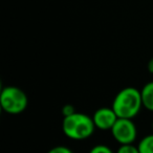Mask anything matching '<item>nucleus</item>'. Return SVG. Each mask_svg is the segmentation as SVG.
<instances>
[{"label":"nucleus","mask_w":153,"mask_h":153,"mask_svg":"<svg viewBox=\"0 0 153 153\" xmlns=\"http://www.w3.org/2000/svg\"><path fill=\"white\" fill-rule=\"evenodd\" d=\"M111 107L119 119L132 120L143 107L140 90L134 87L123 88L114 97Z\"/></svg>","instance_id":"f257e3e1"},{"label":"nucleus","mask_w":153,"mask_h":153,"mask_svg":"<svg viewBox=\"0 0 153 153\" xmlns=\"http://www.w3.org/2000/svg\"><path fill=\"white\" fill-rule=\"evenodd\" d=\"M63 133L74 140H83L90 137L96 130L94 120L85 113L76 112L70 117H66L62 122Z\"/></svg>","instance_id":"f03ea898"},{"label":"nucleus","mask_w":153,"mask_h":153,"mask_svg":"<svg viewBox=\"0 0 153 153\" xmlns=\"http://www.w3.org/2000/svg\"><path fill=\"white\" fill-rule=\"evenodd\" d=\"M28 99L22 89L16 86L3 87L0 94V106L9 114H19L26 109Z\"/></svg>","instance_id":"7ed1b4c3"},{"label":"nucleus","mask_w":153,"mask_h":153,"mask_svg":"<svg viewBox=\"0 0 153 153\" xmlns=\"http://www.w3.org/2000/svg\"><path fill=\"white\" fill-rule=\"evenodd\" d=\"M110 131L113 138L121 145L133 144L137 135L135 124L129 119H117Z\"/></svg>","instance_id":"20e7f679"},{"label":"nucleus","mask_w":153,"mask_h":153,"mask_svg":"<svg viewBox=\"0 0 153 153\" xmlns=\"http://www.w3.org/2000/svg\"><path fill=\"white\" fill-rule=\"evenodd\" d=\"M117 115L115 114L112 107H102L96 110L92 115V120L96 128L101 130H111L117 121Z\"/></svg>","instance_id":"39448f33"},{"label":"nucleus","mask_w":153,"mask_h":153,"mask_svg":"<svg viewBox=\"0 0 153 153\" xmlns=\"http://www.w3.org/2000/svg\"><path fill=\"white\" fill-rule=\"evenodd\" d=\"M143 107L149 111H153V81L148 82L140 90Z\"/></svg>","instance_id":"423d86ee"},{"label":"nucleus","mask_w":153,"mask_h":153,"mask_svg":"<svg viewBox=\"0 0 153 153\" xmlns=\"http://www.w3.org/2000/svg\"><path fill=\"white\" fill-rule=\"evenodd\" d=\"M137 148L140 153H153V133L143 137L138 143Z\"/></svg>","instance_id":"0eeeda50"},{"label":"nucleus","mask_w":153,"mask_h":153,"mask_svg":"<svg viewBox=\"0 0 153 153\" xmlns=\"http://www.w3.org/2000/svg\"><path fill=\"white\" fill-rule=\"evenodd\" d=\"M117 153H140L138 148L133 146L132 144L129 145H121L119 149H117Z\"/></svg>","instance_id":"6e6552de"},{"label":"nucleus","mask_w":153,"mask_h":153,"mask_svg":"<svg viewBox=\"0 0 153 153\" xmlns=\"http://www.w3.org/2000/svg\"><path fill=\"white\" fill-rule=\"evenodd\" d=\"M89 153H113V152L106 145H96V146L90 149Z\"/></svg>","instance_id":"1a4fd4ad"},{"label":"nucleus","mask_w":153,"mask_h":153,"mask_svg":"<svg viewBox=\"0 0 153 153\" xmlns=\"http://www.w3.org/2000/svg\"><path fill=\"white\" fill-rule=\"evenodd\" d=\"M76 111V109H74V106H72L71 104H66L63 106V108H62V114H63L64 117H70V115L74 114Z\"/></svg>","instance_id":"9d476101"},{"label":"nucleus","mask_w":153,"mask_h":153,"mask_svg":"<svg viewBox=\"0 0 153 153\" xmlns=\"http://www.w3.org/2000/svg\"><path fill=\"white\" fill-rule=\"evenodd\" d=\"M47 153H72V151L65 146H56L51 148Z\"/></svg>","instance_id":"9b49d317"},{"label":"nucleus","mask_w":153,"mask_h":153,"mask_svg":"<svg viewBox=\"0 0 153 153\" xmlns=\"http://www.w3.org/2000/svg\"><path fill=\"white\" fill-rule=\"evenodd\" d=\"M147 68H148V71L153 74V58H151L148 62V65H147Z\"/></svg>","instance_id":"f8f14e48"},{"label":"nucleus","mask_w":153,"mask_h":153,"mask_svg":"<svg viewBox=\"0 0 153 153\" xmlns=\"http://www.w3.org/2000/svg\"><path fill=\"white\" fill-rule=\"evenodd\" d=\"M152 129H153V123H152Z\"/></svg>","instance_id":"ddd939ff"}]
</instances>
